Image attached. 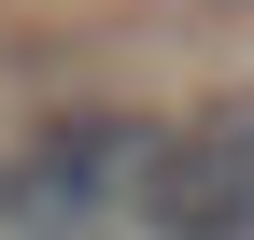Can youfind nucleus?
I'll use <instances>...</instances> for the list:
<instances>
[{
	"label": "nucleus",
	"mask_w": 254,
	"mask_h": 240,
	"mask_svg": "<svg viewBox=\"0 0 254 240\" xmlns=\"http://www.w3.org/2000/svg\"><path fill=\"white\" fill-rule=\"evenodd\" d=\"M170 113H127V99H57L43 127L0 156V240H127L141 226V170Z\"/></svg>",
	"instance_id": "f257e3e1"
},
{
	"label": "nucleus",
	"mask_w": 254,
	"mask_h": 240,
	"mask_svg": "<svg viewBox=\"0 0 254 240\" xmlns=\"http://www.w3.org/2000/svg\"><path fill=\"white\" fill-rule=\"evenodd\" d=\"M141 240H254V99H198L155 127Z\"/></svg>",
	"instance_id": "f03ea898"
}]
</instances>
